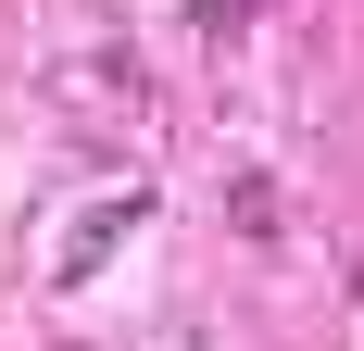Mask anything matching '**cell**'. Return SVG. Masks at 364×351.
Listing matches in <instances>:
<instances>
[{"instance_id":"obj_1","label":"cell","mask_w":364,"mask_h":351,"mask_svg":"<svg viewBox=\"0 0 364 351\" xmlns=\"http://www.w3.org/2000/svg\"><path fill=\"white\" fill-rule=\"evenodd\" d=\"M126 226H139V201H101V213H88V226L63 239V288H75V276H101L113 251H126Z\"/></svg>"}]
</instances>
